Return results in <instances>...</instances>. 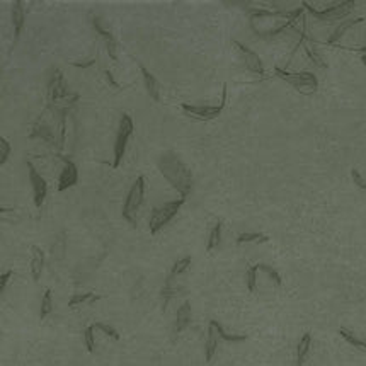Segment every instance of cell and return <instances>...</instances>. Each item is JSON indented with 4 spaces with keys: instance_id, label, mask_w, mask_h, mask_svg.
<instances>
[{
    "instance_id": "obj_1",
    "label": "cell",
    "mask_w": 366,
    "mask_h": 366,
    "mask_svg": "<svg viewBox=\"0 0 366 366\" xmlns=\"http://www.w3.org/2000/svg\"><path fill=\"white\" fill-rule=\"evenodd\" d=\"M159 170L162 172L165 180L180 194V198L186 199L193 191V175L188 165L180 160V157L174 152H165L159 159Z\"/></svg>"
},
{
    "instance_id": "obj_2",
    "label": "cell",
    "mask_w": 366,
    "mask_h": 366,
    "mask_svg": "<svg viewBox=\"0 0 366 366\" xmlns=\"http://www.w3.org/2000/svg\"><path fill=\"white\" fill-rule=\"evenodd\" d=\"M143 198H145V177L138 175L135 182L131 184L128 196H126L123 204V218L128 223H131V225H136V218H138V211L141 204H143Z\"/></svg>"
},
{
    "instance_id": "obj_3",
    "label": "cell",
    "mask_w": 366,
    "mask_h": 366,
    "mask_svg": "<svg viewBox=\"0 0 366 366\" xmlns=\"http://www.w3.org/2000/svg\"><path fill=\"white\" fill-rule=\"evenodd\" d=\"M184 201H186V199L180 198V199H175V201H167L165 204H162V206L155 208L152 215H150V222H148L150 233L155 235V233H159L162 230L170 220L179 213V209L184 204Z\"/></svg>"
},
{
    "instance_id": "obj_4",
    "label": "cell",
    "mask_w": 366,
    "mask_h": 366,
    "mask_svg": "<svg viewBox=\"0 0 366 366\" xmlns=\"http://www.w3.org/2000/svg\"><path fill=\"white\" fill-rule=\"evenodd\" d=\"M274 72L280 79L288 82V84L293 85L295 89H298L300 92H303V94H314V92L317 90V87H319V80H317V77L312 72L291 73V72L283 70V68H280V67H276Z\"/></svg>"
},
{
    "instance_id": "obj_5",
    "label": "cell",
    "mask_w": 366,
    "mask_h": 366,
    "mask_svg": "<svg viewBox=\"0 0 366 366\" xmlns=\"http://www.w3.org/2000/svg\"><path fill=\"white\" fill-rule=\"evenodd\" d=\"M135 130V123L131 119L130 114H123L119 119V126H118V133H116V141H114V164L113 167L118 169L121 165V160L125 157L126 146H128L130 136L133 135Z\"/></svg>"
},
{
    "instance_id": "obj_6",
    "label": "cell",
    "mask_w": 366,
    "mask_h": 366,
    "mask_svg": "<svg viewBox=\"0 0 366 366\" xmlns=\"http://www.w3.org/2000/svg\"><path fill=\"white\" fill-rule=\"evenodd\" d=\"M225 102H227V85H223L222 102H220V106H193V104H186V102H184V104H180V107H182L184 113L194 119L209 121V119L218 118V116L222 114L223 107H225Z\"/></svg>"
},
{
    "instance_id": "obj_7",
    "label": "cell",
    "mask_w": 366,
    "mask_h": 366,
    "mask_svg": "<svg viewBox=\"0 0 366 366\" xmlns=\"http://www.w3.org/2000/svg\"><path fill=\"white\" fill-rule=\"evenodd\" d=\"M354 6H356L354 0H346V2L334 4L332 7L324 9V11H317V9L312 7L310 4L303 2V7L307 11H309L314 17L320 19V21H334V19H341V17L348 16V14L354 9Z\"/></svg>"
},
{
    "instance_id": "obj_8",
    "label": "cell",
    "mask_w": 366,
    "mask_h": 366,
    "mask_svg": "<svg viewBox=\"0 0 366 366\" xmlns=\"http://www.w3.org/2000/svg\"><path fill=\"white\" fill-rule=\"evenodd\" d=\"M27 170H29V182H31V188H33L34 204L40 208L46 199L48 184H46V180L43 179V175L38 172L36 167L33 165V162H29V160H27Z\"/></svg>"
},
{
    "instance_id": "obj_9",
    "label": "cell",
    "mask_w": 366,
    "mask_h": 366,
    "mask_svg": "<svg viewBox=\"0 0 366 366\" xmlns=\"http://www.w3.org/2000/svg\"><path fill=\"white\" fill-rule=\"evenodd\" d=\"M233 46L240 51V56L243 58V63H246L249 70L257 73V75H264V63H262V60L256 51H252L251 48L240 41H233Z\"/></svg>"
},
{
    "instance_id": "obj_10",
    "label": "cell",
    "mask_w": 366,
    "mask_h": 366,
    "mask_svg": "<svg viewBox=\"0 0 366 366\" xmlns=\"http://www.w3.org/2000/svg\"><path fill=\"white\" fill-rule=\"evenodd\" d=\"M90 22H92L94 31L99 34L102 40H104L106 50H107V53H109V56L113 58V60H118V55H116V46H118V41H116V38L113 36V33L104 26V22H102L97 16H90Z\"/></svg>"
},
{
    "instance_id": "obj_11",
    "label": "cell",
    "mask_w": 366,
    "mask_h": 366,
    "mask_svg": "<svg viewBox=\"0 0 366 366\" xmlns=\"http://www.w3.org/2000/svg\"><path fill=\"white\" fill-rule=\"evenodd\" d=\"M48 94H50L51 101L67 99V97L70 96L68 87L65 84V79H63V73L60 70H53L51 79L48 82Z\"/></svg>"
},
{
    "instance_id": "obj_12",
    "label": "cell",
    "mask_w": 366,
    "mask_h": 366,
    "mask_svg": "<svg viewBox=\"0 0 366 366\" xmlns=\"http://www.w3.org/2000/svg\"><path fill=\"white\" fill-rule=\"evenodd\" d=\"M77 182H79V169L73 162L67 160L65 167H63L60 177H58V191H67L72 186H75Z\"/></svg>"
},
{
    "instance_id": "obj_13",
    "label": "cell",
    "mask_w": 366,
    "mask_h": 366,
    "mask_svg": "<svg viewBox=\"0 0 366 366\" xmlns=\"http://www.w3.org/2000/svg\"><path fill=\"white\" fill-rule=\"evenodd\" d=\"M191 324V303L184 301L175 312V324H174V336L182 332L184 329H188V325Z\"/></svg>"
},
{
    "instance_id": "obj_14",
    "label": "cell",
    "mask_w": 366,
    "mask_h": 366,
    "mask_svg": "<svg viewBox=\"0 0 366 366\" xmlns=\"http://www.w3.org/2000/svg\"><path fill=\"white\" fill-rule=\"evenodd\" d=\"M140 72H141V77H143L146 94L152 97L154 101H160V84H159V80L155 79V75L146 70V67H143V65H140Z\"/></svg>"
},
{
    "instance_id": "obj_15",
    "label": "cell",
    "mask_w": 366,
    "mask_h": 366,
    "mask_svg": "<svg viewBox=\"0 0 366 366\" xmlns=\"http://www.w3.org/2000/svg\"><path fill=\"white\" fill-rule=\"evenodd\" d=\"M26 22V14H24V4L21 0H16L12 6V24H14V40H19L21 31Z\"/></svg>"
},
{
    "instance_id": "obj_16",
    "label": "cell",
    "mask_w": 366,
    "mask_h": 366,
    "mask_svg": "<svg viewBox=\"0 0 366 366\" xmlns=\"http://www.w3.org/2000/svg\"><path fill=\"white\" fill-rule=\"evenodd\" d=\"M31 274L34 281H40V278L43 274V267H45V252L43 249H40L38 246L31 247Z\"/></svg>"
},
{
    "instance_id": "obj_17",
    "label": "cell",
    "mask_w": 366,
    "mask_h": 366,
    "mask_svg": "<svg viewBox=\"0 0 366 366\" xmlns=\"http://www.w3.org/2000/svg\"><path fill=\"white\" fill-rule=\"evenodd\" d=\"M312 348V334H303L296 346V366H303Z\"/></svg>"
},
{
    "instance_id": "obj_18",
    "label": "cell",
    "mask_w": 366,
    "mask_h": 366,
    "mask_svg": "<svg viewBox=\"0 0 366 366\" xmlns=\"http://www.w3.org/2000/svg\"><path fill=\"white\" fill-rule=\"evenodd\" d=\"M172 278H174V276H169L167 280H165V285H164V288H162V291H160V296H162V310L167 309L169 301L172 300L179 291H182V288H179L177 285L174 286Z\"/></svg>"
},
{
    "instance_id": "obj_19",
    "label": "cell",
    "mask_w": 366,
    "mask_h": 366,
    "mask_svg": "<svg viewBox=\"0 0 366 366\" xmlns=\"http://www.w3.org/2000/svg\"><path fill=\"white\" fill-rule=\"evenodd\" d=\"M218 339H220V336L217 332V329L209 324V329H208V339H206V346H204V351H206V361L209 363L213 358H215V354H217V349H218Z\"/></svg>"
},
{
    "instance_id": "obj_20",
    "label": "cell",
    "mask_w": 366,
    "mask_h": 366,
    "mask_svg": "<svg viewBox=\"0 0 366 366\" xmlns=\"http://www.w3.org/2000/svg\"><path fill=\"white\" fill-rule=\"evenodd\" d=\"M209 324H211L215 329H217V332L220 336V339L227 341V343H243V341L247 339V336H240V334H228L225 329H223V325L220 324L217 320H209Z\"/></svg>"
},
{
    "instance_id": "obj_21",
    "label": "cell",
    "mask_w": 366,
    "mask_h": 366,
    "mask_svg": "<svg viewBox=\"0 0 366 366\" xmlns=\"http://www.w3.org/2000/svg\"><path fill=\"white\" fill-rule=\"evenodd\" d=\"M267 240H269V237L264 235V233H261V232H246V233H240V235L237 237V243H249V242L266 243Z\"/></svg>"
},
{
    "instance_id": "obj_22",
    "label": "cell",
    "mask_w": 366,
    "mask_h": 366,
    "mask_svg": "<svg viewBox=\"0 0 366 366\" xmlns=\"http://www.w3.org/2000/svg\"><path fill=\"white\" fill-rule=\"evenodd\" d=\"M51 312H53V293L51 290H46L40 305V320H45Z\"/></svg>"
},
{
    "instance_id": "obj_23",
    "label": "cell",
    "mask_w": 366,
    "mask_h": 366,
    "mask_svg": "<svg viewBox=\"0 0 366 366\" xmlns=\"http://www.w3.org/2000/svg\"><path fill=\"white\" fill-rule=\"evenodd\" d=\"M363 21H364L363 17H358V19H354V21L343 22V24H341V26H339L338 29H336L334 34L329 38V41H327V43H329V45H334L336 41H338V40H341V38H343V34H344L346 31H348V29H351L353 26H356V24H359V22H363Z\"/></svg>"
},
{
    "instance_id": "obj_24",
    "label": "cell",
    "mask_w": 366,
    "mask_h": 366,
    "mask_svg": "<svg viewBox=\"0 0 366 366\" xmlns=\"http://www.w3.org/2000/svg\"><path fill=\"white\" fill-rule=\"evenodd\" d=\"M220 242H222V222H217L215 223V227L211 228V232H209L206 249L208 251H213L215 247L220 246Z\"/></svg>"
},
{
    "instance_id": "obj_25",
    "label": "cell",
    "mask_w": 366,
    "mask_h": 366,
    "mask_svg": "<svg viewBox=\"0 0 366 366\" xmlns=\"http://www.w3.org/2000/svg\"><path fill=\"white\" fill-rule=\"evenodd\" d=\"M101 300L99 295H94V293H82V295H73L70 300H68V305L75 307V305H82V303H94V301Z\"/></svg>"
},
{
    "instance_id": "obj_26",
    "label": "cell",
    "mask_w": 366,
    "mask_h": 366,
    "mask_svg": "<svg viewBox=\"0 0 366 366\" xmlns=\"http://www.w3.org/2000/svg\"><path fill=\"white\" fill-rule=\"evenodd\" d=\"M191 257L189 256H184V257H180V259H177L174 262V266H172V269H170V276H179V274H182L184 271H188L189 267H191Z\"/></svg>"
},
{
    "instance_id": "obj_27",
    "label": "cell",
    "mask_w": 366,
    "mask_h": 366,
    "mask_svg": "<svg viewBox=\"0 0 366 366\" xmlns=\"http://www.w3.org/2000/svg\"><path fill=\"white\" fill-rule=\"evenodd\" d=\"M33 136H40V138L46 140L48 143H55V136H53V131L50 130V126L36 125L33 130Z\"/></svg>"
},
{
    "instance_id": "obj_28",
    "label": "cell",
    "mask_w": 366,
    "mask_h": 366,
    "mask_svg": "<svg viewBox=\"0 0 366 366\" xmlns=\"http://www.w3.org/2000/svg\"><path fill=\"white\" fill-rule=\"evenodd\" d=\"M339 334H341V338H343L344 341H348L349 344H353L354 348H359V349H364L366 351V343L364 341H361L358 339L353 332H349V330H346V329H339Z\"/></svg>"
},
{
    "instance_id": "obj_29",
    "label": "cell",
    "mask_w": 366,
    "mask_h": 366,
    "mask_svg": "<svg viewBox=\"0 0 366 366\" xmlns=\"http://www.w3.org/2000/svg\"><path fill=\"white\" fill-rule=\"evenodd\" d=\"M257 267H259V271H264L266 274L269 276L272 281H274V285H276V286H280L281 283H283L281 274H280V272H278L272 266H269V264H257Z\"/></svg>"
},
{
    "instance_id": "obj_30",
    "label": "cell",
    "mask_w": 366,
    "mask_h": 366,
    "mask_svg": "<svg viewBox=\"0 0 366 366\" xmlns=\"http://www.w3.org/2000/svg\"><path fill=\"white\" fill-rule=\"evenodd\" d=\"M94 329H96V325L92 324L89 325L85 329V332H84V338H85V348L89 353H94L96 351V339H94Z\"/></svg>"
},
{
    "instance_id": "obj_31",
    "label": "cell",
    "mask_w": 366,
    "mask_h": 366,
    "mask_svg": "<svg viewBox=\"0 0 366 366\" xmlns=\"http://www.w3.org/2000/svg\"><path fill=\"white\" fill-rule=\"evenodd\" d=\"M257 271H259L257 264L251 266L247 271V288H249V291H256V288H257Z\"/></svg>"
},
{
    "instance_id": "obj_32",
    "label": "cell",
    "mask_w": 366,
    "mask_h": 366,
    "mask_svg": "<svg viewBox=\"0 0 366 366\" xmlns=\"http://www.w3.org/2000/svg\"><path fill=\"white\" fill-rule=\"evenodd\" d=\"M12 152V146L11 143L4 138V136H0V164H6L7 162V159H9V155H11Z\"/></svg>"
},
{
    "instance_id": "obj_33",
    "label": "cell",
    "mask_w": 366,
    "mask_h": 366,
    "mask_svg": "<svg viewBox=\"0 0 366 366\" xmlns=\"http://www.w3.org/2000/svg\"><path fill=\"white\" fill-rule=\"evenodd\" d=\"M96 329H99L101 332H104L107 338H111L113 341H118L119 339V334H118V330L113 329L111 325H107V324H102V322H96Z\"/></svg>"
},
{
    "instance_id": "obj_34",
    "label": "cell",
    "mask_w": 366,
    "mask_h": 366,
    "mask_svg": "<svg viewBox=\"0 0 366 366\" xmlns=\"http://www.w3.org/2000/svg\"><path fill=\"white\" fill-rule=\"evenodd\" d=\"M305 53H307V56H309L310 60L314 62L317 67H320V68H325V62L322 60V58H320L319 55H317V51H315V50H312V48H309V46H307V48H305Z\"/></svg>"
},
{
    "instance_id": "obj_35",
    "label": "cell",
    "mask_w": 366,
    "mask_h": 366,
    "mask_svg": "<svg viewBox=\"0 0 366 366\" xmlns=\"http://www.w3.org/2000/svg\"><path fill=\"white\" fill-rule=\"evenodd\" d=\"M351 177H353V180H354L356 186H358L359 189H364V191H366V179L359 174V170H358V169H353V170H351Z\"/></svg>"
},
{
    "instance_id": "obj_36",
    "label": "cell",
    "mask_w": 366,
    "mask_h": 366,
    "mask_svg": "<svg viewBox=\"0 0 366 366\" xmlns=\"http://www.w3.org/2000/svg\"><path fill=\"white\" fill-rule=\"evenodd\" d=\"M12 274H14V271H6L2 276H0V295L6 291V288L9 285V280L12 278Z\"/></svg>"
},
{
    "instance_id": "obj_37",
    "label": "cell",
    "mask_w": 366,
    "mask_h": 366,
    "mask_svg": "<svg viewBox=\"0 0 366 366\" xmlns=\"http://www.w3.org/2000/svg\"><path fill=\"white\" fill-rule=\"evenodd\" d=\"M104 75H106V79H107V82H109V84H111V85H113V87H114V89H119V84H118V82H116V80H114V77H113V73H111L109 70H106V72H104Z\"/></svg>"
},
{
    "instance_id": "obj_38",
    "label": "cell",
    "mask_w": 366,
    "mask_h": 366,
    "mask_svg": "<svg viewBox=\"0 0 366 366\" xmlns=\"http://www.w3.org/2000/svg\"><path fill=\"white\" fill-rule=\"evenodd\" d=\"M72 65L77 67V68H87V67L94 65V60H89V62H85V63H72Z\"/></svg>"
},
{
    "instance_id": "obj_39",
    "label": "cell",
    "mask_w": 366,
    "mask_h": 366,
    "mask_svg": "<svg viewBox=\"0 0 366 366\" xmlns=\"http://www.w3.org/2000/svg\"><path fill=\"white\" fill-rule=\"evenodd\" d=\"M361 60H363V63H364V65H366V55H363V56H361Z\"/></svg>"
},
{
    "instance_id": "obj_40",
    "label": "cell",
    "mask_w": 366,
    "mask_h": 366,
    "mask_svg": "<svg viewBox=\"0 0 366 366\" xmlns=\"http://www.w3.org/2000/svg\"><path fill=\"white\" fill-rule=\"evenodd\" d=\"M361 51H364V53H366V48H363V50H361Z\"/></svg>"
}]
</instances>
